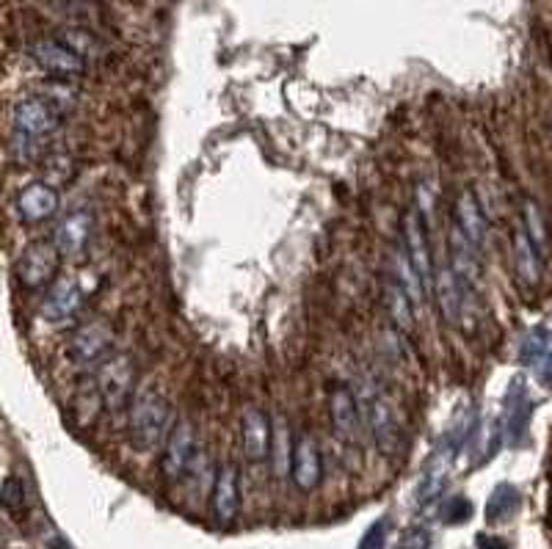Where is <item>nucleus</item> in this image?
I'll list each match as a JSON object with an SVG mask.
<instances>
[{
	"label": "nucleus",
	"instance_id": "1a4fd4ad",
	"mask_svg": "<svg viewBox=\"0 0 552 549\" xmlns=\"http://www.w3.org/2000/svg\"><path fill=\"white\" fill-rule=\"evenodd\" d=\"M210 511L216 525L227 527L235 522L241 511V472L235 464H224L213 478V492H210Z\"/></svg>",
	"mask_w": 552,
	"mask_h": 549
},
{
	"label": "nucleus",
	"instance_id": "a211bd4d",
	"mask_svg": "<svg viewBox=\"0 0 552 549\" xmlns=\"http://www.w3.org/2000/svg\"><path fill=\"white\" fill-rule=\"evenodd\" d=\"M332 425L334 431L340 434V439H345L348 445H354L362 439V412H359L357 395H351L348 389H334L332 395Z\"/></svg>",
	"mask_w": 552,
	"mask_h": 549
},
{
	"label": "nucleus",
	"instance_id": "412c9836",
	"mask_svg": "<svg viewBox=\"0 0 552 549\" xmlns=\"http://www.w3.org/2000/svg\"><path fill=\"white\" fill-rule=\"evenodd\" d=\"M384 307H387V315H390L392 326L401 334H409L412 337L414 329H417V321H414V301L409 296V290L398 282V279H387L384 285Z\"/></svg>",
	"mask_w": 552,
	"mask_h": 549
},
{
	"label": "nucleus",
	"instance_id": "9d476101",
	"mask_svg": "<svg viewBox=\"0 0 552 549\" xmlns=\"http://www.w3.org/2000/svg\"><path fill=\"white\" fill-rule=\"evenodd\" d=\"M58 205H61V196H58L56 185L45 183V180H34L28 183L17 194V218L25 221V224H42L47 218H53L58 213Z\"/></svg>",
	"mask_w": 552,
	"mask_h": 549
},
{
	"label": "nucleus",
	"instance_id": "4be33fe9",
	"mask_svg": "<svg viewBox=\"0 0 552 549\" xmlns=\"http://www.w3.org/2000/svg\"><path fill=\"white\" fill-rule=\"evenodd\" d=\"M293 447L296 442H290V428L285 423V417H274V442H271V461H274V475L285 478L288 469L293 467Z\"/></svg>",
	"mask_w": 552,
	"mask_h": 549
},
{
	"label": "nucleus",
	"instance_id": "b1692460",
	"mask_svg": "<svg viewBox=\"0 0 552 549\" xmlns=\"http://www.w3.org/2000/svg\"><path fill=\"white\" fill-rule=\"evenodd\" d=\"M61 42H67L75 53H81L86 61L89 58H97L103 53V45H100V39L89 31H83V28H67L64 34H61Z\"/></svg>",
	"mask_w": 552,
	"mask_h": 549
},
{
	"label": "nucleus",
	"instance_id": "2eb2a0df",
	"mask_svg": "<svg viewBox=\"0 0 552 549\" xmlns=\"http://www.w3.org/2000/svg\"><path fill=\"white\" fill-rule=\"evenodd\" d=\"M453 218H456V227L483 252L486 243H489V221L483 216L478 196L472 194V191H461L456 196V205H453Z\"/></svg>",
	"mask_w": 552,
	"mask_h": 549
},
{
	"label": "nucleus",
	"instance_id": "5701e85b",
	"mask_svg": "<svg viewBox=\"0 0 552 549\" xmlns=\"http://www.w3.org/2000/svg\"><path fill=\"white\" fill-rule=\"evenodd\" d=\"M522 227L528 229L530 241L536 243L541 257H547V252H550V227H547V218L541 213V207L533 199H525V205H522Z\"/></svg>",
	"mask_w": 552,
	"mask_h": 549
},
{
	"label": "nucleus",
	"instance_id": "4468645a",
	"mask_svg": "<svg viewBox=\"0 0 552 549\" xmlns=\"http://www.w3.org/2000/svg\"><path fill=\"white\" fill-rule=\"evenodd\" d=\"M450 268H453V274L459 276L461 285L472 290V287H478V279H481V249L475 246V243L461 232L456 224L450 229Z\"/></svg>",
	"mask_w": 552,
	"mask_h": 549
},
{
	"label": "nucleus",
	"instance_id": "dca6fc26",
	"mask_svg": "<svg viewBox=\"0 0 552 549\" xmlns=\"http://www.w3.org/2000/svg\"><path fill=\"white\" fill-rule=\"evenodd\" d=\"M81 304V287L75 285L72 279H61V282H56V285L50 287V293L45 296L42 315H45V321H50L53 326H61V323L72 321V318L78 315Z\"/></svg>",
	"mask_w": 552,
	"mask_h": 549
},
{
	"label": "nucleus",
	"instance_id": "7ed1b4c3",
	"mask_svg": "<svg viewBox=\"0 0 552 549\" xmlns=\"http://www.w3.org/2000/svg\"><path fill=\"white\" fill-rule=\"evenodd\" d=\"M58 265H61V249L56 246V241L28 243L17 260V279L28 290H39L56 279Z\"/></svg>",
	"mask_w": 552,
	"mask_h": 549
},
{
	"label": "nucleus",
	"instance_id": "f257e3e1",
	"mask_svg": "<svg viewBox=\"0 0 552 549\" xmlns=\"http://www.w3.org/2000/svg\"><path fill=\"white\" fill-rule=\"evenodd\" d=\"M172 403L161 389L141 384L130 401V439L141 450H152L172 434Z\"/></svg>",
	"mask_w": 552,
	"mask_h": 549
},
{
	"label": "nucleus",
	"instance_id": "0eeeda50",
	"mask_svg": "<svg viewBox=\"0 0 552 549\" xmlns=\"http://www.w3.org/2000/svg\"><path fill=\"white\" fill-rule=\"evenodd\" d=\"M196 458V428L191 420H177L163 445L161 472L166 481H180Z\"/></svg>",
	"mask_w": 552,
	"mask_h": 549
},
{
	"label": "nucleus",
	"instance_id": "423d86ee",
	"mask_svg": "<svg viewBox=\"0 0 552 549\" xmlns=\"http://www.w3.org/2000/svg\"><path fill=\"white\" fill-rule=\"evenodd\" d=\"M359 412H362V425L384 450H392L398 442V423L392 406L373 387H362L357 392Z\"/></svg>",
	"mask_w": 552,
	"mask_h": 549
},
{
	"label": "nucleus",
	"instance_id": "6ab92c4d",
	"mask_svg": "<svg viewBox=\"0 0 552 549\" xmlns=\"http://www.w3.org/2000/svg\"><path fill=\"white\" fill-rule=\"evenodd\" d=\"M92 216L86 210H75L72 216H67L53 232V241L61 249V254L67 257H78V254L89 246V238H92Z\"/></svg>",
	"mask_w": 552,
	"mask_h": 549
},
{
	"label": "nucleus",
	"instance_id": "a878e982",
	"mask_svg": "<svg viewBox=\"0 0 552 549\" xmlns=\"http://www.w3.org/2000/svg\"><path fill=\"white\" fill-rule=\"evenodd\" d=\"M403 549H428V536L426 533H420V530H414V533H409L406 541H403Z\"/></svg>",
	"mask_w": 552,
	"mask_h": 549
},
{
	"label": "nucleus",
	"instance_id": "bb28decb",
	"mask_svg": "<svg viewBox=\"0 0 552 549\" xmlns=\"http://www.w3.org/2000/svg\"><path fill=\"white\" fill-rule=\"evenodd\" d=\"M381 541H384V530H381V525H379L370 530L368 538L362 541V547L359 549H381Z\"/></svg>",
	"mask_w": 552,
	"mask_h": 549
},
{
	"label": "nucleus",
	"instance_id": "6e6552de",
	"mask_svg": "<svg viewBox=\"0 0 552 549\" xmlns=\"http://www.w3.org/2000/svg\"><path fill=\"white\" fill-rule=\"evenodd\" d=\"M28 53L34 58L36 67L56 78H75L86 72V58L61 39H36L34 45L28 47Z\"/></svg>",
	"mask_w": 552,
	"mask_h": 549
},
{
	"label": "nucleus",
	"instance_id": "39448f33",
	"mask_svg": "<svg viewBox=\"0 0 552 549\" xmlns=\"http://www.w3.org/2000/svg\"><path fill=\"white\" fill-rule=\"evenodd\" d=\"M14 133L31 138H50L61 127V111L47 97H25L14 103Z\"/></svg>",
	"mask_w": 552,
	"mask_h": 549
},
{
	"label": "nucleus",
	"instance_id": "ddd939ff",
	"mask_svg": "<svg viewBox=\"0 0 552 549\" xmlns=\"http://www.w3.org/2000/svg\"><path fill=\"white\" fill-rule=\"evenodd\" d=\"M290 475H293L296 489H301V492H315L321 486V450H318V445H315V439L310 434H299V439H296Z\"/></svg>",
	"mask_w": 552,
	"mask_h": 549
},
{
	"label": "nucleus",
	"instance_id": "f03ea898",
	"mask_svg": "<svg viewBox=\"0 0 552 549\" xmlns=\"http://www.w3.org/2000/svg\"><path fill=\"white\" fill-rule=\"evenodd\" d=\"M133 384H136V370H133L130 356L105 359L100 370H97V378H94V387H97L100 398L111 412H119L133 401Z\"/></svg>",
	"mask_w": 552,
	"mask_h": 549
},
{
	"label": "nucleus",
	"instance_id": "9b49d317",
	"mask_svg": "<svg viewBox=\"0 0 552 549\" xmlns=\"http://www.w3.org/2000/svg\"><path fill=\"white\" fill-rule=\"evenodd\" d=\"M271 442H274V423L268 420V414L263 409L249 406L243 412L241 423L243 458L252 461V464H260V461L271 456Z\"/></svg>",
	"mask_w": 552,
	"mask_h": 549
},
{
	"label": "nucleus",
	"instance_id": "f8f14e48",
	"mask_svg": "<svg viewBox=\"0 0 552 549\" xmlns=\"http://www.w3.org/2000/svg\"><path fill=\"white\" fill-rule=\"evenodd\" d=\"M111 345H114V332L103 321H94L72 334L69 351H72L75 362L94 365V362H105V356L111 354Z\"/></svg>",
	"mask_w": 552,
	"mask_h": 549
},
{
	"label": "nucleus",
	"instance_id": "393cba45",
	"mask_svg": "<svg viewBox=\"0 0 552 549\" xmlns=\"http://www.w3.org/2000/svg\"><path fill=\"white\" fill-rule=\"evenodd\" d=\"M3 505L12 514H23L25 511V483L17 475H9L3 483Z\"/></svg>",
	"mask_w": 552,
	"mask_h": 549
},
{
	"label": "nucleus",
	"instance_id": "20e7f679",
	"mask_svg": "<svg viewBox=\"0 0 552 549\" xmlns=\"http://www.w3.org/2000/svg\"><path fill=\"white\" fill-rule=\"evenodd\" d=\"M403 243H406V260L412 263L414 274L420 276L426 293L431 296V293H434V274H437V265L431 260L426 218H423V213H417L414 207L403 216Z\"/></svg>",
	"mask_w": 552,
	"mask_h": 549
},
{
	"label": "nucleus",
	"instance_id": "f3484780",
	"mask_svg": "<svg viewBox=\"0 0 552 549\" xmlns=\"http://www.w3.org/2000/svg\"><path fill=\"white\" fill-rule=\"evenodd\" d=\"M541 263H544V257L536 249V243L530 241L528 229L517 224V229H514V268H517L519 285L525 287V290H536L539 287Z\"/></svg>",
	"mask_w": 552,
	"mask_h": 549
},
{
	"label": "nucleus",
	"instance_id": "aec40b11",
	"mask_svg": "<svg viewBox=\"0 0 552 549\" xmlns=\"http://www.w3.org/2000/svg\"><path fill=\"white\" fill-rule=\"evenodd\" d=\"M464 290L467 287L461 285V279L453 274V268L450 265H442L437 268V274H434V293H437V304L439 312H442V318L448 323L461 321V309H464Z\"/></svg>",
	"mask_w": 552,
	"mask_h": 549
}]
</instances>
